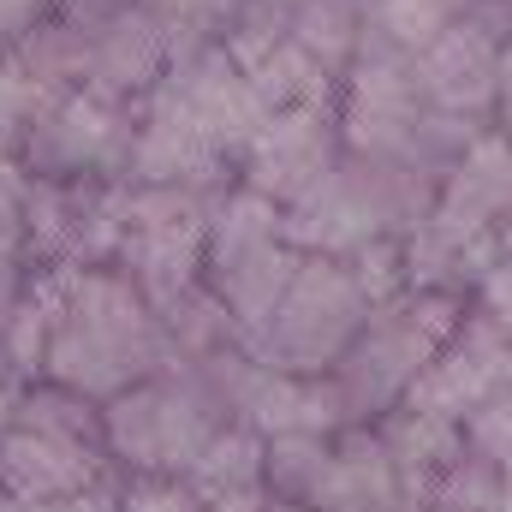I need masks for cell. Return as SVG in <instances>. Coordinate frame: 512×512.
I'll use <instances>...</instances> for the list:
<instances>
[{
  "label": "cell",
  "mask_w": 512,
  "mask_h": 512,
  "mask_svg": "<svg viewBox=\"0 0 512 512\" xmlns=\"http://www.w3.org/2000/svg\"><path fill=\"white\" fill-rule=\"evenodd\" d=\"M340 167V126H334V102H304L286 114H268L256 137L245 143L233 185H245L256 197H268L274 209L298 203L310 185H322Z\"/></svg>",
  "instance_id": "52a82bcc"
},
{
  "label": "cell",
  "mask_w": 512,
  "mask_h": 512,
  "mask_svg": "<svg viewBox=\"0 0 512 512\" xmlns=\"http://www.w3.org/2000/svg\"><path fill=\"white\" fill-rule=\"evenodd\" d=\"M24 274H30V268H24L18 256H12V251H0V316L12 310V298H18V286H24Z\"/></svg>",
  "instance_id": "1f68e13d"
},
{
  "label": "cell",
  "mask_w": 512,
  "mask_h": 512,
  "mask_svg": "<svg viewBox=\"0 0 512 512\" xmlns=\"http://www.w3.org/2000/svg\"><path fill=\"white\" fill-rule=\"evenodd\" d=\"M12 393L18 387H0V435H6V417H12Z\"/></svg>",
  "instance_id": "e575fe53"
},
{
  "label": "cell",
  "mask_w": 512,
  "mask_h": 512,
  "mask_svg": "<svg viewBox=\"0 0 512 512\" xmlns=\"http://www.w3.org/2000/svg\"><path fill=\"white\" fill-rule=\"evenodd\" d=\"M36 90H48V96H66V90H84V72H90V42H84V30L78 24H66L54 6L18 36V42H6L0 48Z\"/></svg>",
  "instance_id": "e0dca14e"
},
{
  "label": "cell",
  "mask_w": 512,
  "mask_h": 512,
  "mask_svg": "<svg viewBox=\"0 0 512 512\" xmlns=\"http://www.w3.org/2000/svg\"><path fill=\"white\" fill-rule=\"evenodd\" d=\"M179 483L191 489L197 507H215V501H227V495H251V489H262V435L239 429V423H221Z\"/></svg>",
  "instance_id": "ffe728a7"
},
{
  "label": "cell",
  "mask_w": 512,
  "mask_h": 512,
  "mask_svg": "<svg viewBox=\"0 0 512 512\" xmlns=\"http://www.w3.org/2000/svg\"><path fill=\"white\" fill-rule=\"evenodd\" d=\"M108 477H120L96 447H66V441H42L24 429L0 435V495L24 501V507H54V501H78L90 489H102Z\"/></svg>",
  "instance_id": "30bf717a"
},
{
  "label": "cell",
  "mask_w": 512,
  "mask_h": 512,
  "mask_svg": "<svg viewBox=\"0 0 512 512\" xmlns=\"http://www.w3.org/2000/svg\"><path fill=\"white\" fill-rule=\"evenodd\" d=\"M459 441H465V459H483V465L512 471V387L489 393L483 405H471L459 417Z\"/></svg>",
  "instance_id": "484cf974"
},
{
  "label": "cell",
  "mask_w": 512,
  "mask_h": 512,
  "mask_svg": "<svg viewBox=\"0 0 512 512\" xmlns=\"http://www.w3.org/2000/svg\"><path fill=\"white\" fill-rule=\"evenodd\" d=\"M173 370L155 304L120 268H60L54 322L42 340V382H60L84 399H114L131 382Z\"/></svg>",
  "instance_id": "6da1fadb"
},
{
  "label": "cell",
  "mask_w": 512,
  "mask_h": 512,
  "mask_svg": "<svg viewBox=\"0 0 512 512\" xmlns=\"http://www.w3.org/2000/svg\"><path fill=\"white\" fill-rule=\"evenodd\" d=\"M6 429H24V435H42V441H66V447H96L102 453V405L72 393L60 382H24L12 393V417Z\"/></svg>",
  "instance_id": "d6986e66"
},
{
  "label": "cell",
  "mask_w": 512,
  "mask_h": 512,
  "mask_svg": "<svg viewBox=\"0 0 512 512\" xmlns=\"http://www.w3.org/2000/svg\"><path fill=\"white\" fill-rule=\"evenodd\" d=\"M24 185H30L24 167L18 161H0V251H12V256H18V233H24Z\"/></svg>",
  "instance_id": "f546056e"
},
{
  "label": "cell",
  "mask_w": 512,
  "mask_h": 512,
  "mask_svg": "<svg viewBox=\"0 0 512 512\" xmlns=\"http://www.w3.org/2000/svg\"><path fill=\"white\" fill-rule=\"evenodd\" d=\"M393 501H405V495L393 483L376 423L334 429V512H387Z\"/></svg>",
  "instance_id": "ac0fdd59"
},
{
  "label": "cell",
  "mask_w": 512,
  "mask_h": 512,
  "mask_svg": "<svg viewBox=\"0 0 512 512\" xmlns=\"http://www.w3.org/2000/svg\"><path fill=\"white\" fill-rule=\"evenodd\" d=\"M155 322H161V340H167L173 370H185V364H203V358H221V352L245 346L239 322L227 316V304H221L203 280H191V286H179L173 298H161V304H155Z\"/></svg>",
  "instance_id": "2e32d148"
},
{
  "label": "cell",
  "mask_w": 512,
  "mask_h": 512,
  "mask_svg": "<svg viewBox=\"0 0 512 512\" xmlns=\"http://www.w3.org/2000/svg\"><path fill=\"white\" fill-rule=\"evenodd\" d=\"M131 6H143V12L161 18V24H173V12H179V0H131Z\"/></svg>",
  "instance_id": "d6a6232c"
},
{
  "label": "cell",
  "mask_w": 512,
  "mask_h": 512,
  "mask_svg": "<svg viewBox=\"0 0 512 512\" xmlns=\"http://www.w3.org/2000/svg\"><path fill=\"white\" fill-rule=\"evenodd\" d=\"M364 30H370L364 18H352V12H340V6H328V0H298V6H286V42L304 48L334 84H340V72L352 66Z\"/></svg>",
  "instance_id": "7402d4cb"
},
{
  "label": "cell",
  "mask_w": 512,
  "mask_h": 512,
  "mask_svg": "<svg viewBox=\"0 0 512 512\" xmlns=\"http://www.w3.org/2000/svg\"><path fill=\"white\" fill-rule=\"evenodd\" d=\"M280 36H286V6H274V0H245V6L227 18V30L215 36V48H221L239 72H251Z\"/></svg>",
  "instance_id": "d4e9b609"
},
{
  "label": "cell",
  "mask_w": 512,
  "mask_h": 512,
  "mask_svg": "<svg viewBox=\"0 0 512 512\" xmlns=\"http://www.w3.org/2000/svg\"><path fill=\"white\" fill-rule=\"evenodd\" d=\"M512 387V322H489L483 310L465 304L453 340L423 364V376L405 387V411H423V417H447L459 423L471 405H483L489 393Z\"/></svg>",
  "instance_id": "ba28073f"
},
{
  "label": "cell",
  "mask_w": 512,
  "mask_h": 512,
  "mask_svg": "<svg viewBox=\"0 0 512 512\" xmlns=\"http://www.w3.org/2000/svg\"><path fill=\"white\" fill-rule=\"evenodd\" d=\"M387 512H429V507H417V501H393Z\"/></svg>",
  "instance_id": "8d00e7d4"
},
{
  "label": "cell",
  "mask_w": 512,
  "mask_h": 512,
  "mask_svg": "<svg viewBox=\"0 0 512 512\" xmlns=\"http://www.w3.org/2000/svg\"><path fill=\"white\" fill-rule=\"evenodd\" d=\"M334 173L376 239H411L435 209V185H441L405 155H340Z\"/></svg>",
  "instance_id": "8fae6325"
},
{
  "label": "cell",
  "mask_w": 512,
  "mask_h": 512,
  "mask_svg": "<svg viewBox=\"0 0 512 512\" xmlns=\"http://www.w3.org/2000/svg\"><path fill=\"white\" fill-rule=\"evenodd\" d=\"M429 512H512V471L483 465V459H459L435 489H429Z\"/></svg>",
  "instance_id": "cb8c5ba5"
},
{
  "label": "cell",
  "mask_w": 512,
  "mask_h": 512,
  "mask_svg": "<svg viewBox=\"0 0 512 512\" xmlns=\"http://www.w3.org/2000/svg\"><path fill=\"white\" fill-rule=\"evenodd\" d=\"M215 429L221 417L185 370H161L102 399V459L120 477H185Z\"/></svg>",
  "instance_id": "3957f363"
},
{
  "label": "cell",
  "mask_w": 512,
  "mask_h": 512,
  "mask_svg": "<svg viewBox=\"0 0 512 512\" xmlns=\"http://www.w3.org/2000/svg\"><path fill=\"white\" fill-rule=\"evenodd\" d=\"M298 262H304V256L292 251L286 239H274V245H256V251L227 256V262H209V268H203V286L227 304V316H233L239 334L251 340L256 328L268 322V310L280 304V292L292 286Z\"/></svg>",
  "instance_id": "5bb4252c"
},
{
  "label": "cell",
  "mask_w": 512,
  "mask_h": 512,
  "mask_svg": "<svg viewBox=\"0 0 512 512\" xmlns=\"http://www.w3.org/2000/svg\"><path fill=\"white\" fill-rule=\"evenodd\" d=\"M411 84L423 108L471 114L489 126H507V84H512V42H495L471 18L441 24L435 42L411 54Z\"/></svg>",
  "instance_id": "8992f818"
},
{
  "label": "cell",
  "mask_w": 512,
  "mask_h": 512,
  "mask_svg": "<svg viewBox=\"0 0 512 512\" xmlns=\"http://www.w3.org/2000/svg\"><path fill=\"white\" fill-rule=\"evenodd\" d=\"M429 6H435V12H441V18H447V24H453V18H465V12H471V6H477V0H429Z\"/></svg>",
  "instance_id": "836d02e7"
},
{
  "label": "cell",
  "mask_w": 512,
  "mask_h": 512,
  "mask_svg": "<svg viewBox=\"0 0 512 512\" xmlns=\"http://www.w3.org/2000/svg\"><path fill=\"white\" fill-rule=\"evenodd\" d=\"M459 316H465V298L459 292H429V286H405L387 304H370L358 340L328 370V387H334L346 423L387 417L405 399V387L423 376V364L453 340Z\"/></svg>",
  "instance_id": "7a4b0ae2"
},
{
  "label": "cell",
  "mask_w": 512,
  "mask_h": 512,
  "mask_svg": "<svg viewBox=\"0 0 512 512\" xmlns=\"http://www.w3.org/2000/svg\"><path fill=\"white\" fill-rule=\"evenodd\" d=\"M90 42V72L84 90L114 96V102H137L155 90V78L167 72V30L161 18H149L143 6H120L114 18H102L96 30H84Z\"/></svg>",
  "instance_id": "7c38bea8"
},
{
  "label": "cell",
  "mask_w": 512,
  "mask_h": 512,
  "mask_svg": "<svg viewBox=\"0 0 512 512\" xmlns=\"http://www.w3.org/2000/svg\"><path fill=\"white\" fill-rule=\"evenodd\" d=\"M334 262L352 274L364 304H387L393 292H405V239H364V245H352Z\"/></svg>",
  "instance_id": "4316f807"
},
{
  "label": "cell",
  "mask_w": 512,
  "mask_h": 512,
  "mask_svg": "<svg viewBox=\"0 0 512 512\" xmlns=\"http://www.w3.org/2000/svg\"><path fill=\"white\" fill-rule=\"evenodd\" d=\"M262 495L286 512H334V435H268L262 441Z\"/></svg>",
  "instance_id": "9a60e30c"
},
{
  "label": "cell",
  "mask_w": 512,
  "mask_h": 512,
  "mask_svg": "<svg viewBox=\"0 0 512 512\" xmlns=\"http://www.w3.org/2000/svg\"><path fill=\"white\" fill-rule=\"evenodd\" d=\"M376 435H382V453L393 465V483L405 501H429V489L465 459V441H459V423L447 417H423V411H405L393 405L387 417H376Z\"/></svg>",
  "instance_id": "4fadbf2b"
},
{
  "label": "cell",
  "mask_w": 512,
  "mask_h": 512,
  "mask_svg": "<svg viewBox=\"0 0 512 512\" xmlns=\"http://www.w3.org/2000/svg\"><path fill=\"white\" fill-rule=\"evenodd\" d=\"M120 185L143 191V185H173V191H227L233 167L215 155V143L197 126H185L167 108L131 102V143H126V167Z\"/></svg>",
  "instance_id": "9c48e42d"
},
{
  "label": "cell",
  "mask_w": 512,
  "mask_h": 512,
  "mask_svg": "<svg viewBox=\"0 0 512 512\" xmlns=\"http://www.w3.org/2000/svg\"><path fill=\"white\" fill-rule=\"evenodd\" d=\"M245 84H251L262 114H286V108H304V102H334V78L304 48H292L286 36L245 72Z\"/></svg>",
  "instance_id": "44dd1931"
},
{
  "label": "cell",
  "mask_w": 512,
  "mask_h": 512,
  "mask_svg": "<svg viewBox=\"0 0 512 512\" xmlns=\"http://www.w3.org/2000/svg\"><path fill=\"white\" fill-rule=\"evenodd\" d=\"M274 6H298V0H274Z\"/></svg>",
  "instance_id": "74e56055"
},
{
  "label": "cell",
  "mask_w": 512,
  "mask_h": 512,
  "mask_svg": "<svg viewBox=\"0 0 512 512\" xmlns=\"http://www.w3.org/2000/svg\"><path fill=\"white\" fill-rule=\"evenodd\" d=\"M114 512H203L179 477H120Z\"/></svg>",
  "instance_id": "f1b7e54d"
},
{
  "label": "cell",
  "mask_w": 512,
  "mask_h": 512,
  "mask_svg": "<svg viewBox=\"0 0 512 512\" xmlns=\"http://www.w3.org/2000/svg\"><path fill=\"white\" fill-rule=\"evenodd\" d=\"M54 96L48 90H36L6 54H0V161H18V149H24V137L36 126V114L48 108Z\"/></svg>",
  "instance_id": "83f0119b"
},
{
  "label": "cell",
  "mask_w": 512,
  "mask_h": 512,
  "mask_svg": "<svg viewBox=\"0 0 512 512\" xmlns=\"http://www.w3.org/2000/svg\"><path fill=\"white\" fill-rule=\"evenodd\" d=\"M364 316H370V304L352 286V274L334 256H304L292 286L268 310V322L245 340V352L280 376H328L340 364V352L358 340Z\"/></svg>",
  "instance_id": "277c9868"
},
{
  "label": "cell",
  "mask_w": 512,
  "mask_h": 512,
  "mask_svg": "<svg viewBox=\"0 0 512 512\" xmlns=\"http://www.w3.org/2000/svg\"><path fill=\"white\" fill-rule=\"evenodd\" d=\"M48 6H54V0H0V48H6V42H18V36H24Z\"/></svg>",
  "instance_id": "4dcf8cb0"
},
{
  "label": "cell",
  "mask_w": 512,
  "mask_h": 512,
  "mask_svg": "<svg viewBox=\"0 0 512 512\" xmlns=\"http://www.w3.org/2000/svg\"><path fill=\"white\" fill-rule=\"evenodd\" d=\"M0 512H30L24 501H12V495H0Z\"/></svg>",
  "instance_id": "d590c367"
},
{
  "label": "cell",
  "mask_w": 512,
  "mask_h": 512,
  "mask_svg": "<svg viewBox=\"0 0 512 512\" xmlns=\"http://www.w3.org/2000/svg\"><path fill=\"white\" fill-rule=\"evenodd\" d=\"M131 143V102L96 96V90H66L54 96L18 149L24 179H102L120 185Z\"/></svg>",
  "instance_id": "5b68a950"
},
{
  "label": "cell",
  "mask_w": 512,
  "mask_h": 512,
  "mask_svg": "<svg viewBox=\"0 0 512 512\" xmlns=\"http://www.w3.org/2000/svg\"><path fill=\"white\" fill-rule=\"evenodd\" d=\"M483 131H495L489 120H471V114H447V108H423L417 114V126L405 137V161H417L429 179H447L471 149H477V137Z\"/></svg>",
  "instance_id": "603a6c76"
}]
</instances>
